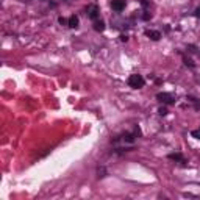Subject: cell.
<instances>
[{"instance_id":"obj_1","label":"cell","mask_w":200,"mask_h":200,"mask_svg":"<svg viewBox=\"0 0 200 200\" xmlns=\"http://www.w3.org/2000/svg\"><path fill=\"white\" fill-rule=\"evenodd\" d=\"M127 83H128V86L133 88V89H139V88H142V86L145 85V80H144V77L139 75V74H133V75L128 77Z\"/></svg>"},{"instance_id":"obj_2","label":"cell","mask_w":200,"mask_h":200,"mask_svg":"<svg viewBox=\"0 0 200 200\" xmlns=\"http://www.w3.org/2000/svg\"><path fill=\"white\" fill-rule=\"evenodd\" d=\"M156 99H158V102L166 103V105H172V103L175 102V97L172 96V94H169V92H158Z\"/></svg>"},{"instance_id":"obj_3","label":"cell","mask_w":200,"mask_h":200,"mask_svg":"<svg viewBox=\"0 0 200 200\" xmlns=\"http://www.w3.org/2000/svg\"><path fill=\"white\" fill-rule=\"evenodd\" d=\"M86 13H88V17L92 19V20H97L99 19V14H100V9L97 5H89L86 8Z\"/></svg>"},{"instance_id":"obj_4","label":"cell","mask_w":200,"mask_h":200,"mask_svg":"<svg viewBox=\"0 0 200 200\" xmlns=\"http://www.w3.org/2000/svg\"><path fill=\"white\" fill-rule=\"evenodd\" d=\"M111 8L117 13H121L122 9H125V0H113L111 2Z\"/></svg>"},{"instance_id":"obj_5","label":"cell","mask_w":200,"mask_h":200,"mask_svg":"<svg viewBox=\"0 0 200 200\" xmlns=\"http://www.w3.org/2000/svg\"><path fill=\"white\" fill-rule=\"evenodd\" d=\"M145 36H149L152 41H159L161 39V33L156 30H145Z\"/></svg>"},{"instance_id":"obj_6","label":"cell","mask_w":200,"mask_h":200,"mask_svg":"<svg viewBox=\"0 0 200 200\" xmlns=\"http://www.w3.org/2000/svg\"><path fill=\"white\" fill-rule=\"evenodd\" d=\"M169 159H172V161H178V163H181V164H186V159H184V156H183L181 153H170V155H169Z\"/></svg>"},{"instance_id":"obj_7","label":"cell","mask_w":200,"mask_h":200,"mask_svg":"<svg viewBox=\"0 0 200 200\" xmlns=\"http://www.w3.org/2000/svg\"><path fill=\"white\" fill-rule=\"evenodd\" d=\"M78 24H80L78 17H77V16H71V17H69V25H67V27H71V28H77Z\"/></svg>"},{"instance_id":"obj_8","label":"cell","mask_w":200,"mask_h":200,"mask_svg":"<svg viewBox=\"0 0 200 200\" xmlns=\"http://www.w3.org/2000/svg\"><path fill=\"white\" fill-rule=\"evenodd\" d=\"M94 30L99 31V33H102L105 30V24L102 20H94Z\"/></svg>"},{"instance_id":"obj_9","label":"cell","mask_w":200,"mask_h":200,"mask_svg":"<svg viewBox=\"0 0 200 200\" xmlns=\"http://www.w3.org/2000/svg\"><path fill=\"white\" fill-rule=\"evenodd\" d=\"M122 141L124 142H133V141H135V135H131V133H125V135L122 136Z\"/></svg>"},{"instance_id":"obj_10","label":"cell","mask_w":200,"mask_h":200,"mask_svg":"<svg viewBox=\"0 0 200 200\" xmlns=\"http://www.w3.org/2000/svg\"><path fill=\"white\" fill-rule=\"evenodd\" d=\"M191 135H192V138H195V139H200V127H198L197 130H192V131H191Z\"/></svg>"},{"instance_id":"obj_11","label":"cell","mask_w":200,"mask_h":200,"mask_svg":"<svg viewBox=\"0 0 200 200\" xmlns=\"http://www.w3.org/2000/svg\"><path fill=\"white\" fill-rule=\"evenodd\" d=\"M184 64L189 66V67H194V63H192V60H189V58H184Z\"/></svg>"},{"instance_id":"obj_12","label":"cell","mask_w":200,"mask_h":200,"mask_svg":"<svg viewBox=\"0 0 200 200\" xmlns=\"http://www.w3.org/2000/svg\"><path fill=\"white\" fill-rule=\"evenodd\" d=\"M58 20H60V24H61V25H69V19H64V17H60Z\"/></svg>"},{"instance_id":"obj_13","label":"cell","mask_w":200,"mask_h":200,"mask_svg":"<svg viewBox=\"0 0 200 200\" xmlns=\"http://www.w3.org/2000/svg\"><path fill=\"white\" fill-rule=\"evenodd\" d=\"M166 114H167V108L161 106V108H159V116H166Z\"/></svg>"},{"instance_id":"obj_14","label":"cell","mask_w":200,"mask_h":200,"mask_svg":"<svg viewBox=\"0 0 200 200\" xmlns=\"http://www.w3.org/2000/svg\"><path fill=\"white\" fill-rule=\"evenodd\" d=\"M127 39H128V38H127L125 35H122V36H121V41H122V42H127Z\"/></svg>"},{"instance_id":"obj_15","label":"cell","mask_w":200,"mask_h":200,"mask_svg":"<svg viewBox=\"0 0 200 200\" xmlns=\"http://www.w3.org/2000/svg\"><path fill=\"white\" fill-rule=\"evenodd\" d=\"M195 16H197V17H198V16H200V6H198V8H197V9H195Z\"/></svg>"}]
</instances>
